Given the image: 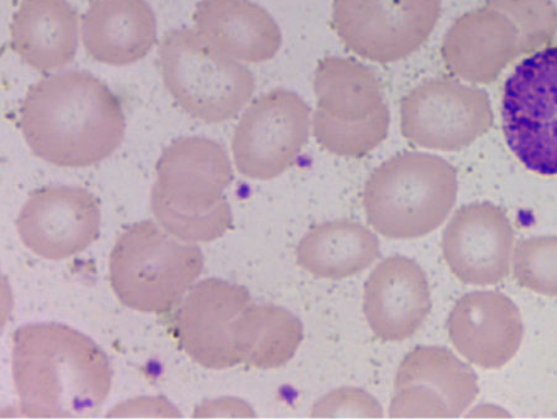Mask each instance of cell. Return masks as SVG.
Here are the masks:
<instances>
[{
	"label": "cell",
	"instance_id": "cell-1",
	"mask_svg": "<svg viewBox=\"0 0 557 419\" xmlns=\"http://www.w3.org/2000/svg\"><path fill=\"white\" fill-rule=\"evenodd\" d=\"M24 139L39 159L59 168H88L122 144L121 102L85 71L51 75L27 89L21 107Z\"/></svg>",
	"mask_w": 557,
	"mask_h": 419
},
{
	"label": "cell",
	"instance_id": "cell-2",
	"mask_svg": "<svg viewBox=\"0 0 557 419\" xmlns=\"http://www.w3.org/2000/svg\"><path fill=\"white\" fill-rule=\"evenodd\" d=\"M13 377L26 418H92L112 389L107 355L87 335L57 323L13 334Z\"/></svg>",
	"mask_w": 557,
	"mask_h": 419
},
{
	"label": "cell",
	"instance_id": "cell-3",
	"mask_svg": "<svg viewBox=\"0 0 557 419\" xmlns=\"http://www.w3.org/2000/svg\"><path fill=\"white\" fill-rule=\"evenodd\" d=\"M157 171L151 208L164 231L184 242L209 243L232 230L224 190L233 170L221 144L199 136L177 139L162 152Z\"/></svg>",
	"mask_w": 557,
	"mask_h": 419
},
{
	"label": "cell",
	"instance_id": "cell-4",
	"mask_svg": "<svg viewBox=\"0 0 557 419\" xmlns=\"http://www.w3.org/2000/svg\"><path fill=\"white\" fill-rule=\"evenodd\" d=\"M458 189V172L450 162L431 153H399L383 162L364 184V214L386 238H422L449 217Z\"/></svg>",
	"mask_w": 557,
	"mask_h": 419
},
{
	"label": "cell",
	"instance_id": "cell-5",
	"mask_svg": "<svg viewBox=\"0 0 557 419\" xmlns=\"http://www.w3.org/2000/svg\"><path fill=\"white\" fill-rule=\"evenodd\" d=\"M203 252L159 223L127 226L109 260V279L119 300L139 312L171 311L202 273Z\"/></svg>",
	"mask_w": 557,
	"mask_h": 419
},
{
	"label": "cell",
	"instance_id": "cell-6",
	"mask_svg": "<svg viewBox=\"0 0 557 419\" xmlns=\"http://www.w3.org/2000/svg\"><path fill=\"white\" fill-rule=\"evenodd\" d=\"M313 89V133L319 147L336 157L361 159L387 138L391 115L381 82L358 61L318 62Z\"/></svg>",
	"mask_w": 557,
	"mask_h": 419
},
{
	"label": "cell",
	"instance_id": "cell-7",
	"mask_svg": "<svg viewBox=\"0 0 557 419\" xmlns=\"http://www.w3.org/2000/svg\"><path fill=\"white\" fill-rule=\"evenodd\" d=\"M159 63L170 95L182 111L197 121H231L253 95L251 71L186 27L164 35L159 45Z\"/></svg>",
	"mask_w": 557,
	"mask_h": 419
},
{
	"label": "cell",
	"instance_id": "cell-8",
	"mask_svg": "<svg viewBox=\"0 0 557 419\" xmlns=\"http://www.w3.org/2000/svg\"><path fill=\"white\" fill-rule=\"evenodd\" d=\"M502 125L529 171L557 176V47L532 53L506 81Z\"/></svg>",
	"mask_w": 557,
	"mask_h": 419
},
{
	"label": "cell",
	"instance_id": "cell-9",
	"mask_svg": "<svg viewBox=\"0 0 557 419\" xmlns=\"http://www.w3.org/2000/svg\"><path fill=\"white\" fill-rule=\"evenodd\" d=\"M440 17L441 0H334L332 26L350 52L386 65L422 48Z\"/></svg>",
	"mask_w": 557,
	"mask_h": 419
},
{
	"label": "cell",
	"instance_id": "cell-10",
	"mask_svg": "<svg viewBox=\"0 0 557 419\" xmlns=\"http://www.w3.org/2000/svg\"><path fill=\"white\" fill-rule=\"evenodd\" d=\"M491 99L486 90L450 78L420 84L400 102V131L419 148L460 151L492 127Z\"/></svg>",
	"mask_w": 557,
	"mask_h": 419
},
{
	"label": "cell",
	"instance_id": "cell-11",
	"mask_svg": "<svg viewBox=\"0 0 557 419\" xmlns=\"http://www.w3.org/2000/svg\"><path fill=\"white\" fill-rule=\"evenodd\" d=\"M310 112L306 100L288 89H273L255 99L235 130L236 169L252 180L282 175L308 143Z\"/></svg>",
	"mask_w": 557,
	"mask_h": 419
},
{
	"label": "cell",
	"instance_id": "cell-12",
	"mask_svg": "<svg viewBox=\"0 0 557 419\" xmlns=\"http://www.w3.org/2000/svg\"><path fill=\"white\" fill-rule=\"evenodd\" d=\"M252 304L249 291L219 279L199 282L172 317V334L188 357L207 369L242 363L235 348L237 320Z\"/></svg>",
	"mask_w": 557,
	"mask_h": 419
},
{
	"label": "cell",
	"instance_id": "cell-13",
	"mask_svg": "<svg viewBox=\"0 0 557 419\" xmlns=\"http://www.w3.org/2000/svg\"><path fill=\"white\" fill-rule=\"evenodd\" d=\"M102 223L98 200L88 190L49 186L27 198L16 230L25 247L38 257L62 260L96 242Z\"/></svg>",
	"mask_w": 557,
	"mask_h": 419
},
{
	"label": "cell",
	"instance_id": "cell-14",
	"mask_svg": "<svg viewBox=\"0 0 557 419\" xmlns=\"http://www.w3.org/2000/svg\"><path fill=\"white\" fill-rule=\"evenodd\" d=\"M515 232L504 209L488 204L465 206L443 235V255L463 284L496 285L509 275Z\"/></svg>",
	"mask_w": 557,
	"mask_h": 419
},
{
	"label": "cell",
	"instance_id": "cell-15",
	"mask_svg": "<svg viewBox=\"0 0 557 419\" xmlns=\"http://www.w3.org/2000/svg\"><path fill=\"white\" fill-rule=\"evenodd\" d=\"M525 54L522 34L510 16L488 2L463 14L446 32L445 67L474 85L495 82L511 62Z\"/></svg>",
	"mask_w": 557,
	"mask_h": 419
},
{
	"label": "cell",
	"instance_id": "cell-16",
	"mask_svg": "<svg viewBox=\"0 0 557 419\" xmlns=\"http://www.w3.org/2000/svg\"><path fill=\"white\" fill-rule=\"evenodd\" d=\"M447 332L465 359L482 369L496 370L516 357L524 328L517 306L506 295L482 291L456 303Z\"/></svg>",
	"mask_w": 557,
	"mask_h": 419
},
{
	"label": "cell",
	"instance_id": "cell-17",
	"mask_svg": "<svg viewBox=\"0 0 557 419\" xmlns=\"http://www.w3.org/2000/svg\"><path fill=\"white\" fill-rule=\"evenodd\" d=\"M431 308L425 272L414 260L399 255L381 261L364 286L363 313L383 342L412 338Z\"/></svg>",
	"mask_w": 557,
	"mask_h": 419
},
{
	"label": "cell",
	"instance_id": "cell-18",
	"mask_svg": "<svg viewBox=\"0 0 557 419\" xmlns=\"http://www.w3.org/2000/svg\"><path fill=\"white\" fill-rule=\"evenodd\" d=\"M194 22L210 47L239 62H268L281 49L277 23L250 0H200Z\"/></svg>",
	"mask_w": 557,
	"mask_h": 419
},
{
	"label": "cell",
	"instance_id": "cell-19",
	"mask_svg": "<svg viewBox=\"0 0 557 419\" xmlns=\"http://www.w3.org/2000/svg\"><path fill=\"white\" fill-rule=\"evenodd\" d=\"M81 34L90 58L127 66L143 60L157 42V17L145 0H95Z\"/></svg>",
	"mask_w": 557,
	"mask_h": 419
},
{
	"label": "cell",
	"instance_id": "cell-20",
	"mask_svg": "<svg viewBox=\"0 0 557 419\" xmlns=\"http://www.w3.org/2000/svg\"><path fill=\"white\" fill-rule=\"evenodd\" d=\"M78 23L66 0H22L11 25L12 49L34 70L65 67L76 57Z\"/></svg>",
	"mask_w": 557,
	"mask_h": 419
},
{
	"label": "cell",
	"instance_id": "cell-21",
	"mask_svg": "<svg viewBox=\"0 0 557 419\" xmlns=\"http://www.w3.org/2000/svg\"><path fill=\"white\" fill-rule=\"evenodd\" d=\"M380 257V242L368 227L349 220L312 227L300 241L297 262L310 275L343 280L367 270Z\"/></svg>",
	"mask_w": 557,
	"mask_h": 419
},
{
	"label": "cell",
	"instance_id": "cell-22",
	"mask_svg": "<svg viewBox=\"0 0 557 419\" xmlns=\"http://www.w3.org/2000/svg\"><path fill=\"white\" fill-rule=\"evenodd\" d=\"M304 341V325L287 309L255 305L237 320L234 342L243 363L255 369H277L295 357Z\"/></svg>",
	"mask_w": 557,
	"mask_h": 419
},
{
	"label": "cell",
	"instance_id": "cell-23",
	"mask_svg": "<svg viewBox=\"0 0 557 419\" xmlns=\"http://www.w3.org/2000/svg\"><path fill=\"white\" fill-rule=\"evenodd\" d=\"M423 386L441 396L451 417L466 412L480 389L476 375L455 355L441 346H418L399 363L395 390Z\"/></svg>",
	"mask_w": 557,
	"mask_h": 419
},
{
	"label": "cell",
	"instance_id": "cell-24",
	"mask_svg": "<svg viewBox=\"0 0 557 419\" xmlns=\"http://www.w3.org/2000/svg\"><path fill=\"white\" fill-rule=\"evenodd\" d=\"M513 275L520 287L557 297V236H533L517 245Z\"/></svg>",
	"mask_w": 557,
	"mask_h": 419
},
{
	"label": "cell",
	"instance_id": "cell-25",
	"mask_svg": "<svg viewBox=\"0 0 557 419\" xmlns=\"http://www.w3.org/2000/svg\"><path fill=\"white\" fill-rule=\"evenodd\" d=\"M510 16L522 34L525 54L549 48L557 34V7L552 0H488Z\"/></svg>",
	"mask_w": 557,
	"mask_h": 419
},
{
	"label": "cell",
	"instance_id": "cell-26",
	"mask_svg": "<svg viewBox=\"0 0 557 419\" xmlns=\"http://www.w3.org/2000/svg\"><path fill=\"white\" fill-rule=\"evenodd\" d=\"M313 418H382L383 409L367 391L343 387L332 391L314 404Z\"/></svg>",
	"mask_w": 557,
	"mask_h": 419
},
{
	"label": "cell",
	"instance_id": "cell-27",
	"mask_svg": "<svg viewBox=\"0 0 557 419\" xmlns=\"http://www.w3.org/2000/svg\"><path fill=\"white\" fill-rule=\"evenodd\" d=\"M392 418H453L445 400L423 386L396 390L389 406Z\"/></svg>",
	"mask_w": 557,
	"mask_h": 419
},
{
	"label": "cell",
	"instance_id": "cell-28",
	"mask_svg": "<svg viewBox=\"0 0 557 419\" xmlns=\"http://www.w3.org/2000/svg\"><path fill=\"white\" fill-rule=\"evenodd\" d=\"M196 417H255L252 409L236 398H222L212 400L209 405L200 407Z\"/></svg>",
	"mask_w": 557,
	"mask_h": 419
}]
</instances>
